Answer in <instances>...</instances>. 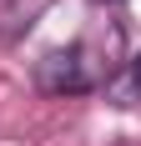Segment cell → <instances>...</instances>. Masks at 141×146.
I'll list each match as a JSON object with an SVG mask.
<instances>
[{"label": "cell", "instance_id": "1", "mask_svg": "<svg viewBox=\"0 0 141 146\" xmlns=\"http://www.w3.org/2000/svg\"><path fill=\"white\" fill-rule=\"evenodd\" d=\"M35 81H41V91H51V96H76V91H91V86H106L111 81V60H106V50L91 40H76V45H61V50H51V56L35 66Z\"/></svg>", "mask_w": 141, "mask_h": 146}, {"label": "cell", "instance_id": "2", "mask_svg": "<svg viewBox=\"0 0 141 146\" xmlns=\"http://www.w3.org/2000/svg\"><path fill=\"white\" fill-rule=\"evenodd\" d=\"M101 91H106V101H111V106H141V50H136V56H131Z\"/></svg>", "mask_w": 141, "mask_h": 146}]
</instances>
